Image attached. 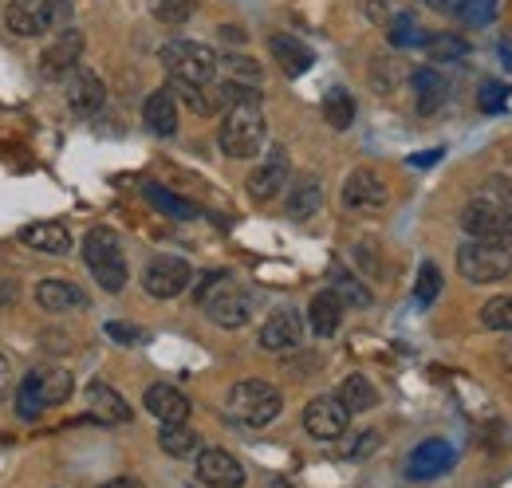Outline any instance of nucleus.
<instances>
[{
    "instance_id": "nucleus-52",
    "label": "nucleus",
    "mask_w": 512,
    "mask_h": 488,
    "mask_svg": "<svg viewBox=\"0 0 512 488\" xmlns=\"http://www.w3.org/2000/svg\"><path fill=\"white\" fill-rule=\"evenodd\" d=\"M501 363L512 366V339H509V343H505V351H501Z\"/></svg>"
},
{
    "instance_id": "nucleus-10",
    "label": "nucleus",
    "mask_w": 512,
    "mask_h": 488,
    "mask_svg": "<svg viewBox=\"0 0 512 488\" xmlns=\"http://www.w3.org/2000/svg\"><path fill=\"white\" fill-rule=\"evenodd\" d=\"M347 422H351V410L339 402V394H320L308 402L304 410V429L316 437V441H335L347 433Z\"/></svg>"
},
{
    "instance_id": "nucleus-18",
    "label": "nucleus",
    "mask_w": 512,
    "mask_h": 488,
    "mask_svg": "<svg viewBox=\"0 0 512 488\" xmlns=\"http://www.w3.org/2000/svg\"><path fill=\"white\" fill-rule=\"evenodd\" d=\"M142 122H146L150 134L170 138V134L178 130V95H174L170 87H158V91L146 99V107H142Z\"/></svg>"
},
{
    "instance_id": "nucleus-3",
    "label": "nucleus",
    "mask_w": 512,
    "mask_h": 488,
    "mask_svg": "<svg viewBox=\"0 0 512 488\" xmlns=\"http://www.w3.org/2000/svg\"><path fill=\"white\" fill-rule=\"evenodd\" d=\"M217 142L229 158H256L260 146H264V111L260 103H237L225 111L221 130H217Z\"/></svg>"
},
{
    "instance_id": "nucleus-12",
    "label": "nucleus",
    "mask_w": 512,
    "mask_h": 488,
    "mask_svg": "<svg viewBox=\"0 0 512 488\" xmlns=\"http://www.w3.org/2000/svg\"><path fill=\"white\" fill-rule=\"evenodd\" d=\"M390 201V189L375 170H355L347 182H343V205L355 209V213H379Z\"/></svg>"
},
{
    "instance_id": "nucleus-45",
    "label": "nucleus",
    "mask_w": 512,
    "mask_h": 488,
    "mask_svg": "<svg viewBox=\"0 0 512 488\" xmlns=\"http://www.w3.org/2000/svg\"><path fill=\"white\" fill-rule=\"evenodd\" d=\"M20 300V288H16V280H0V311L4 307H12Z\"/></svg>"
},
{
    "instance_id": "nucleus-47",
    "label": "nucleus",
    "mask_w": 512,
    "mask_h": 488,
    "mask_svg": "<svg viewBox=\"0 0 512 488\" xmlns=\"http://www.w3.org/2000/svg\"><path fill=\"white\" fill-rule=\"evenodd\" d=\"M8 386H12V366H8V359L0 355V398L8 394Z\"/></svg>"
},
{
    "instance_id": "nucleus-24",
    "label": "nucleus",
    "mask_w": 512,
    "mask_h": 488,
    "mask_svg": "<svg viewBox=\"0 0 512 488\" xmlns=\"http://www.w3.org/2000/svg\"><path fill=\"white\" fill-rule=\"evenodd\" d=\"M268 52H272V60L280 63V71H284V75H292V79H296V75H304V71L312 67V52H308L296 36L276 32V36L268 40Z\"/></svg>"
},
{
    "instance_id": "nucleus-4",
    "label": "nucleus",
    "mask_w": 512,
    "mask_h": 488,
    "mask_svg": "<svg viewBox=\"0 0 512 488\" xmlns=\"http://www.w3.org/2000/svg\"><path fill=\"white\" fill-rule=\"evenodd\" d=\"M280 410H284V398H280V390L272 386V382H264V378H245V382H237L233 390H229V414L237 418V422H245V426H268V422H276L280 418Z\"/></svg>"
},
{
    "instance_id": "nucleus-39",
    "label": "nucleus",
    "mask_w": 512,
    "mask_h": 488,
    "mask_svg": "<svg viewBox=\"0 0 512 488\" xmlns=\"http://www.w3.org/2000/svg\"><path fill=\"white\" fill-rule=\"evenodd\" d=\"M40 410H44V402L36 398V390H32L28 382H20V390H16V414H20L24 422H36Z\"/></svg>"
},
{
    "instance_id": "nucleus-53",
    "label": "nucleus",
    "mask_w": 512,
    "mask_h": 488,
    "mask_svg": "<svg viewBox=\"0 0 512 488\" xmlns=\"http://www.w3.org/2000/svg\"><path fill=\"white\" fill-rule=\"evenodd\" d=\"M268 488H292V485H288V481H272Z\"/></svg>"
},
{
    "instance_id": "nucleus-32",
    "label": "nucleus",
    "mask_w": 512,
    "mask_h": 488,
    "mask_svg": "<svg viewBox=\"0 0 512 488\" xmlns=\"http://www.w3.org/2000/svg\"><path fill=\"white\" fill-rule=\"evenodd\" d=\"M426 52H430L434 63L465 60V56H469V40L457 36V32H442V36H430V40H426Z\"/></svg>"
},
{
    "instance_id": "nucleus-25",
    "label": "nucleus",
    "mask_w": 512,
    "mask_h": 488,
    "mask_svg": "<svg viewBox=\"0 0 512 488\" xmlns=\"http://www.w3.org/2000/svg\"><path fill=\"white\" fill-rule=\"evenodd\" d=\"M20 241L36 252H48V256H64L71 248V233H67L60 221H40V225H28L20 233Z\"/></svg>"
},
{
    "instance_id": "nucleus-29",
    "label": "nucleus",
    "mask_w": 512,
    "mask_h": 488,
    "mask_svg": "<svg viewBox=\"0 0 512 488\" xmlns=\"http://www.w3.org/2000/svg\"><path fill=\"white\" fill-rule=\"evenodd\" d=\"M158 445H162V453H170V457H193V453L201 449V437H197L186 422H178V426H162Z\"/></svg>"
},
{
    "instance_id": "nucleus-50",
    "label": "nucleus",
    "mask_w": 512,
    "mask_h": 488,
    "mask_svg": "<svg viewBox=\"0 0 512 488\" xmlns=\"http://www.w3.org/2000/svg\"><path fill=\"white\" fill-rule=\"evenodd\" d=\"M221 36H225V40H233V44H241V40H245V32H241V28H221Z\"/></svg>"
},
{
    "instance_id": "nucleus-7",
    "label": "nucleus",
    "mask_w": 512,
    "mask_h": 488,
    "mask_svg": "<svg viewBox=\"0 0 512 488\" xmlns=\"http://www.w3.org/2000/svg\"><path fill=\"white\" fill-rule=\"evenodd\" d=\"M457 272L469 284H497V280H505L512 272V248L465 241L457 248Z\"/></svg>"
},
{
    "instance_id": "nucleus-20",
    "label": "nucleus",
    "mask_w": 512,
    "mask_h": 488,
    "mask_svg": "<svg viewBox=\"0 0 512 488\" xmlns=\"http://www.w3.org/2000/svg\"><path fill=\"white\" fill-rule=\"evenodd\" d=\"M87 410L95 414V418H103V422H130L134 414H130L127 398L115 390V386H107V382H91L87 386Z\"/></svg>"
},
{
    "instance_id": "nucleus-8",
    "label": "nucleus",
    "mask_w": 512,
    "mask_h": 488,
    "mask_svg": "<svg viewBox=\"0 0 512 488\" xmlns=\"http://www.w3.org/2000/svg\"><path fill=\"white\" fill-rule=\"evenodd\" d=\"M67 12H71L67 0H16V4H8L4 24L16 36H44L56 24H64Z\"/></svg>"
},
{
    "instance_id": "nucleus-9",
    "label": "nucleus",
    "mask_w": 512,
    "mask_h": 488,
    "mask_svg": "<svg viewBox=\"0 0 512 488\" xmlns=\"http://www.w3.org/2000/svg\"><path fill=\"white\" fill-rule=\"evenodd\" d=\"M190 284H193V268L182 256H170V252L154 256V260L146 264V272H142V288H146V296H154V300H174V296H182Z\"/></svg>"
},
{
    "instance_id": "nucleus-1",
    "label": "nucleus",
    "mask_w": 512,
    "mask_h": 488,
    "mask_svg": "<svg viewBox=\"0 0 512 488\" xmlns=\"http://www.w3.org/2000/svg\"><path fill=\"white\" fill-rule=\"evenodd\" d=\"M83 264L91 268V276H95V284L103 292L119 296L127 288V252H123V244H119V237L111 229H91L83 237Z\"/></svg>"
},
{
    "instance_id": "nucleus-36",
    "label": "nucleus",
    "mask_w": 512,
    "mask_h": 488,
    "mask_svg": "<svg viewBox=\"0 0 512 488\" xmlns=\"http://www.w3.org/2000/svg\"><path fill=\"white\" fill-rule=\"evenodd\" d=\"M414 296H418V304L422 307H430L438 296H442V272H438V264H422L418 268V288H414Z\"/></svg>"
},
{
    "instance_id": "nucleus-41",
    "label": "nucleus",
    "mask_w": 512,
    "mask_h": 488,
    "mask_svg": "<svg viewBox=\"0 0 512 488\" xmlns=\"http://www.w3.org/2000/svg\"><path fill=\"white\" fill-rule=\"evenodd\" d=\"M485 197H493L497 205H505V209H512V178H505V174L489 178V182H485Z\"/></svg>"
},
{
    "instance_id": "nucleus-33",
    "label": "nucleus",
    "mask_w": 512,
    "mask_h": 488,
    "mask_svg": "<svg viewBox=\"0 0 512 488\" xmlns=\"http://www.w3.org/2000/svg\"><path fill=\"white\" fill-rule=\"evenodd\" d=\"M438 4L457 12L465 24H489L497 16V0H438Z\"/></svg>"
},
{
    "instance_id": "nucleus-28",
    "label": "nucleus",
    "mask_w": 512,
    "mask_h": 488,
    "mask_svg": "<svg viewBox=\"0 0 512 488\" xmlns=\"http://www.w3.org/2000/svg\"><path fill=\"white\" fill-rule=\"evenodd\" d=\"M339 402H343L351 414H363V410H375V406H379V390L371 386L367 374H351V378H343V386H339Z\"/></svg>"
},
{
    "instance_id": "nucleus-19",
    "label": "nucleus",
    "mask_w": 512,
    "mask_h": 488,
    "mask_svg": "<svg viewBox=\"0 0 512 488\" xmlns=\"http://www.w3.org/2000/svg\"><path fill=\"white\" fill-rule=\"evenodd\" d=\"M24 382L36 390V398H40L44 406H60V402H67V398H71V386H75L64 366H36Z\"/></svg>"
},
{
    "instance_id": "nucleus-17",
    "label": "nucleus",
    "mask_w": 512,
    "mask_h": 488,
    "mask_svg": "<svg viewBox=\"0 0 512 488\" xmlns=\"http://www.w3.org/2000/svg\"><path fill=\"white\" fill-rule=\"evenodd\" d=\"M79 56H83V32L64 28V32L44 48V56H40V71H44L48 79H60V75H67V71H75Z\"/></svg>"
},
{
    "instance_id": "nucleus-38",
    "label": "nucleus",
    "mask_w": 512,
    "mask_h": 488,
    "mask_svg": "<svg viewBox=\"0 0 512 488\" xmlns=\"http://www.w3.org/2000/svg\"><path fill=\"white\" fill-rule=\"evenodd\" d=\"M335 292H339V300L351 307H367L371 304V292L355 280V276H347V272H335Z\"/></svg>"
},
{
    "instance_id": "nucleus-11",
    "label": "nucleus",
    "mask_w": 512,
    "mask_h": 488,
    "mask_svg": "<svg viewBox=\"0 0 512 488\" xmlns=\"http://www.w3.org/2000/svg\"><path fill=\"white\" fill-rule=\"evenodd\" d=\"M197 481L209 488H245V465L225 449H197Z\"/></svg>"
},
{
    "instance_id": "nucleus-35",
    "label": "nucleus",
    "mask_w": 512,
    "mask_h": 488,
    "mask_svg": "<svg viewBox=\"0 0 512 488\" xmlns=\"http://www.w3.org/2000/svg\"><path fill=\"white\" fill-rule=\"evenodd\" d=\"M150 12H154V20L178 28L193 16V0H150Z\"/></svg>"
},
{
    "instance_id": "nucleus-51",
    "label": "nucleus",
    "mask_w": 512,
    "mask_h": 488,
    "mask_svg": "<svg viewBox=\"0 0 512 488\" xmlns=\"http://www.w3.org/2000/svg\"><path fill=\"white\" fill-rule=\"evenodd\" d=\"M501 56H505V60H509V67H512V32L501 40Z\"/></svg>"
},
{
    "instance_id": "nucleus-14",
    "label": "nucleus",
    "mask_w": 512,
    "mask_h": 488,
    "mask_svg": "<svg viewBox=\"0 0 512 488\" xmlns=\"http://www.w3.org/2000/svg\"><path fill=\"white\" fill-rule=\"evenodd\" d=\"M300 339H304V319H300V311H276V315H268V323L260 327V347L272 351V355L296 351Z\"/></svg>"
},
{
    "instance_id": "nucleus-37",
    "label": "nucleus",
    "mask_w": 512,
    "mask_h": 488,
    "mask_svg": "<svg viewBox=\"0 0 512 488\" xmlns=\"http://www.w3.org/2000/svg\"><path fill=\"white\" fill-rule=\"evenodd\" d=\"M481 323L489 331H512V296H497L481 307Z\"/></svg>"
},
{
    "instance_id": "nucleus-5",
    "label": "nucleus",
    "mask_w": 512,
    "mask_h": 488,
    "mask_svg": "<svg viewBox=\"0 0 512 488\" xmlns=\"http://www.w3.org/2000/svg\"><path fill=\"white\" fill-rule=\"evenodd\" d=\"M461 229H465L469 241L512 248V209L497 205L493 197H477V201L465 205V213H461Z\"/></svg>"
},
{
    "instance_id": "nucleus-15",
    "label": "nucleus",
    "mask_w": 512,
    "mask_h": 488,
    "mask_svg": "<svg viewBox=\"0 0 512 488\" xmlns=\"http://www.w3.org/2000/svg\"><path fill=\"white\" fill-rule=\"evenodd\" d=\"M142 406H146L162 426H178V422L190 418V398H186L178 386H170V382H154V386L146 390Z\"/></svg>"
},
{
    "instance_id": "nucleus-49",
    "label": "nucleus",
    "mask_w": 512,
    "mask_h": 488,
    "mask_svg": "<svg viewBox=\"0 0 512 488\" xmlns=\"http://www.w3.org/2000/svg\"><path fill=\"white\" fill-rule=\"evenodd\" d=\"M442 158V150H434V154H414V166H430V162H438Z\"/></svg>"
},
{
    "instance_id": "nucleus-40",
    "label": "nucleus",
    "mask_w": 512,
    "mask_h": 488,
    "mask_svg": "<svg viewBox=\"0 0 512 488\" xmlns=\"http://www.w3.org/2000/svg\"><path fill=\"white\" fill-rule=\"evenodd\" d=\"M225 67H229V75L241 83V79H249V83H260V67H256V60H249V56H225Z\"/></svg>"
},
{
    "instance_id": "nucleus-13",
    "label": "nucleus",
    "mask_w": 512,
    "mask_h": 488,
    "mask_svg": "<svg viewBox=\"0 0 512 488\" xmlns=\"http://www.w3.org/2000/svg\"><path fill=\"white\" fill-rule=\"evenodd\" d=\"M288 178H292L288 150H284V146H272L268 158L249 174V193H253L256 201H272L280 189H288Z\"/></svg>"
},
{
    "instance_id": "nucleus-46",
    "label": "nucleus",
    "mask_w": 512,
    "mask_h": 488,
    "mask_svg": "<svg viewBox=\"0 0 512 488\" xmlns=\"http://www.w3.org/2000/svg\"><path fill=\"white\" fill-rule=\"evenodd\" d=\"M363 12H367L371 20H386V4H383V0H363Z\"/></svg>"
},
{
    "instance_id": "nucleus-16",
    "label": "nucleus",
    "mask_w": 512,
    "mask_h": 488,
    "mask_svg": "<svg viewBox=\"0 0 512 488\" xmlns=\"http://www.w3.org/2000/svg\"><path fill=\"white\" fill-rule=\"evenodd\" d=\"M449 469H453V445L449 441H422L406 461V477H414V481H434Z\"/></svg>"
},
{
    "instance_id": "nucleus-48",
    "label": "nucleus",
    "mask_w": 512,
    "mask_h": 488,
    "mask_svg": "<svg viewBox=\"0 0 512 488\" xmlns=\"http://www.w3.org/2000/svg\"><path fill=\"white\" fill-rule=\"evenodd\" d=\"M99 488H146L138 477H115V481H107V485H99Z\"/></svg>"
},
{
    "instance_id": "nucleus-2",
    "label": "nucleus",
    "mask_w": 512,
    "mask_h": 488,
    "mask_svg": "<svg viewBox=\"0 0 512 488\" xmlns=\"http://www.w3.org/2000/svg\"><path fill=\"white\" fill-rule=\"evenodd\" d=\"M197 304L209 311V319L217 327H229V331L245 327L253 319V300L233 284L229 272H209L201 280V288H197Z\"/></svg>"
},
{
    "instance_id": "nucleus-6",
    "label": "nucleus",
    "mask_w": 512,
    "mask_h": 488,
    "mask_svg": "<svg viewBox=\"0 0 512 488\" xmlns=\"http://www.w3.org/2000/svg\"><path fill=\"white\" fill-rule=\"evenodd\" d=\"M158 60L166 63L170 79H178V83L209 87L213 75H217V56H213V48L193 44V40H174V44H166V48L158 52Z\"/></svg>"
},
{
    "instance_id": "nucleus-26",
    "label": "nucleus",
    "mask_w": 512,
    "mask_h": 488,
    "mask_svg": "<svg viewBox=\"0 0 512 488\" xmlns=\"http://www.w3.org/2000/svg\"><path fill=\"white\" fill-rule=\"evenodd\" d=\"M414 95H418V111H422V115L442 111V103H446V95H449L446 75H442V71H434V67L414 71Z\"/></svg>"
},
{
    "instance_id": "nucleus-21",
    "label": "nucleus",
    "mask_w": 512,
    "mask_h": 488,
    "mask_svg": "<svg viewBox=\"0 0 512 488\" xmlns=\"http://www.w3.org/2000/svg\"><path fill=\"white\" fill-rule=\"evenodd\" d=\"M36 304L60 315V311L87 307V292L79 284H71V280H44V284H36Z\"/></svg>"
},
{
    "instance_id": "nucleus-27",
    "label": "nucleus",
    "mask_w": 512,
    "mask_h": 488,
    "mask_svg": "<svg viewBox=\"0 0 512 488\" xmlns=\"http://www.w3.org/2000/svg\"><path fill=\"white\" fill-rule=\"evenodd\" d=\"M320 205H323V189L316 178H300V182L292 185V193H288V217H292V221L316 217Z\"/></svg>"
},
{
    "instance_id": "nucleus-34",
    "label": "nucleus",
    "mask_w": 512,
    "mask_h": 488,
    "mask_svg": "<svg viewBox=\"0 0 512 488\" xmlns=\"http://www.w3.org/2000/svg\"><path fill=\"white\" fill-rule=\"evenodd\" d=\"M430 36H422V28H418V20L410 16V12H402V16H394L390 20V44L394 48H418V44H426Z\"/></svg>"
},
{
    "instance_id": "nucleus-31",
    "label": "nucleus",
    "mask_w": 512,
    "mask_h": 488,
    "mask_svg": "<svg viewBox=\"0 0 512 488\" xmlns=\"http://www.w3.org/2000/svg\"><path fill=\"white\" fill-rule=\"evenodd\" d=\"M142 193H146V201H150L154 209H162V213H170V217H178V221H193V217H197V205L182 201V197H174V193L162 189V185H146Z\"/></svg>"
},
{
    "instance_id": "nucleus-23",
    "label": "nucleus",
    "mask_w": 512,
    "mask_h": 488,
    "mask_svg": "<svg viewBox=\"0 0 512 488\" xmlns=\"http://www.w3.org/2000/svg\"><path fill=\"white\" fill-rule=\"evenodd\" d=\"M343 300H339V292L335 288H327V292H316L312 296V304H308V323H312V331L316 335H335L339 331V323H343Z\"/></svg>"
},
{
    "instance_id": "nucleus-44",
    "label": "nucleus",
    "mask_w": 512,
    "mask_h": 488,
    "mask_svg": "<svg viewBox=\"0 0 512 488\" xmlns=\"http://www.w3.org/2000/svg\"><path fill=\"white\" fill-rule=\"evenodd\" d=\"M355 441H359V445H351V449H347L351 457H363V453H375V449H379V433H359Z\"/></svg>"
},
{
    "instance_id": "nucleus-30",
    "label": "nucleus",
    "mask_w": 512,
    "mask_h": 488,
    "mask_svg": "<svg viewBox=\"0 0 512 488\" xmlns=\"http://www.w3.org/2000/svg\"><path fill=\"white\" fill-rule=\"evenodd\" d=\"M323 119H327L331 130H347V126L355 122V99H351L343 87L327 91V95H323Z\"/></svg>"
},
{
    "instance_id": "nucleus-42",
    "label": "nucleus",
    "mask_w": 512,
    "mask_h": 488,
    "mask_svg": "<svg viewBox=\"0 0 512 488\" xmlns=\"http://www.w3.org/2000/svg\"><path fill=\"white\" fill-rule=\"evenodd\" d=\"M107 335H111L115 343H127V347L142 343V331H138V327H130V323H107Z\"/></svg>"
},
{
    "instance_id": "nucleus-22",
    "label": "nucleus",
    "mask_w": 512,
    "mask_h": 488,
    "mask_svg": "<svg viewBox=\"0 0 512 488\" xmlns=\"http://www.w3.org/2000/svg\"><path fill=\"white\" fill-rule=\"evenodd\" d=\"M67 103H71L75 115H95V111L107 103V87H103V79L91 75V71H75L71 91H67Z\"/></svg>"
},
{
    "instance_id": "nucleus-43",
    "label": "nucleus",
    "mask_w": 512,
    "mask_h": 488,
    "mask_svg": "<svg viewBox=\"0 0 512 488\" xmlns=\"http://www.w3.org/2000/svg\"><path fill=\"white\" fill-rule=\"evenodd\" d=\"M501 103H505V87L485 83V87H481V107H485V111H493V107H501Z\"/></svg>"
}]
</instances>
